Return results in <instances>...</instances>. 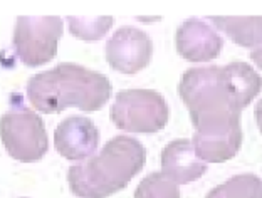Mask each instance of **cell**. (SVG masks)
<instances>
[{"label":"cell","mask_w":262,"mask_h":198,"mask_svg":"<svg viewBox=\"0 0 262 198\" xmlns=\"http://www.w3.org/2000/svg\"><path fill=\"white\" fill-rule=\"evenodd\" d=\"M108 61L113 68L123 73H136L148 62L151 44L143 32L123 27L108 44Z\"/></svg>","instance_id":"cell-7"},{"label":"cell","mask_w":262,"mask_h":198,"mask_svg":"<svg viewBox=\"0 0 262 198\" xmlns=\"http://www.w3.org/2000/svg\"><path fill=\"white\" fill-rule=\"evenodd\" d=\"M110 91L104 76L74 64H61L34 76L27 86L31 103L42 113H59L69 106L96 111L106 103Z\"/></svg>","instance_id":"cell-1"},{"label":"cell","mask_w":262,"mask_h":198,"mask_svg":"<svg viewBox=\"0 0 262 198\" xmlns=\"http://www.w3.org/2000/svg\"><path fill=\"white\" fill-rule=\"evenodd\" d=\"M195 153L207 161L232 158L241 148V111H212L192 115Z\"/></svg>","instance_id":"cell-3"},{"label":"cell","mask_w":262,"mask_h":198,"mask_svg":"<svg viewBox=\"0 0 262 198\" xmlns=\"http://www.w3.org/2000/svg\"><path fill=\"white\" fill-rule=\"evenodd\" d=\"M136 198H180V193L171 180L153 173L140 185Z\"/></svg>","instance_id":"cell-13"},{"label":"cell","mask_w":262,"mask_h":198,"mask_svg":"<svg viewBox=\"0 0 262 198\" xmlns=\"http://www.w3.org/2000/svg\"><path fill=\"white\" fill-rule=\"evenodd\" d=\"M255 118H257L259 128H260V131H262V101L257 104V107H255Z\"/></svg>","instance_id":"cell-16"},{"label":"cell","mask_w":262,"mask_h":198,"mask_svg":"<svg viewBox=\"0 0 262 198\" xmlns=\"http://www.w3.org/2000/svg\"><path fill=\"white\" fill-rule=\"evenodd\" d=\"M98 129L86 118H68L56 129V148L64 158L81 160L94 153L98 146Z\"/></svg>","instance_id":"cell-8"},{"label":"cell","mask_w":262,"mask_h":198,"mask_svg":"<svg viewBox=\"0 0 262 198\" xmlns=\"http://www.w3.org/2000/svg\"><path fill=\"white\" fill-rule=\"evenodd\" d=\"M207 198H262V182L254 175L234 177L210 191Z\"/></svg>","instance_id":"cell-12"},{"label":"cell","mask_w":262,"mask_h":198,"mask_svg":"<svg viewBox=\"0 0 262 198\" xmlns=\"http://www.w3.org/2000/svg\"><path fill=\"white\" fill-rule=\"evenodd\" d=\"M177 47L188 61H208L219 56L222 39L205 22L192 19L178 29Z\"/></svg>","instance_id":"cell-9"},{"label":"cell","mask_w":262,"mask_h":198,"mask_svg":"<svg viewBox=\"0 0 262 198\" xmlns=\"http://www.w3.org/2000/svg\"><path fill=\"white\" fill-rule=\"evenodd\" d=\"M145 161V151L138 141L116 138L98 157L69 170L73 193L82 198H104L121 190L138 173Z\"/></svg>","instance_id":"cell-2"},{"label":"cell","mask_w":262,"mask_h":198,"mask_svg":"<svg viewBox=\"0 0 262 198\" xmlns=\"http://www.w3.org/2000/svg\"><path fill=\"white\" fill-rule=\"evenodd\" d=\"M0 136L17 160L34 161L47 151V136L40 118L27 107H14L0 119Z\"/></svg>","instance_id":"cell-4"},{"label":"cell","mask_w":262,"mask_h":198,"mask_svg":"<svg viewBox=\"0 0 262 198\" xmlns=\"http://www.w3.org/2000/svg\"><path fill=\"white\" fill-rule=\"evenodd\" d=\"M252 59H254V62L259 65V68L262 69V46H259L257 49H254L252 51V56H251Z\"/></svg>","instance_id":"cell-15"},{"label":"cell","mask_w":262,"mask_h":198,"mask_svg":"<svg viewBox=\"0 0 262 198\" xmlns=\"http://www.w3.org/2000/svg\"><path fill=\"white\" fill-rule=\"evenodd\" d=\"M207 165L200 161L195 148L188 140L170 143L163 151V171L168 180L177 183H188L204 175Z\"/></svg>","instance_id":"cell-10"},{"label":"cell","mask_w":262,"mask_h":198,"mask_svg":"<svg viewBox=\"0 0 262 198\" xmlns=\"http://www.w3.org/2000/svg\"><path fill=\"white\" fill-rule=\"evenodd\" d=\"M229 37L241 46H255L262 42V17L254 19H212Z\"/></svg>","instance_id":"cell-11"},{"label":"cell","mask_w":262,"mask_h":198,"mask_svg":"<svg viewBox=\"0 0 262 198\" xmlns=\"http://www.w3.org/2000/svg\"><path fill=\"white\" fill-rule=\"evenodd\" d=\"M116 126L135 131H157L166 123V104L153 91H124L118 94L113 107Z\"/></svg>","instance_id":"cell-6"},{"label":"cell","mask_w":262,"mask_h":198,"mask_svg":"<svg viewBox=\"0 0 262 198\" xmlns=\"http://www.w3.org/2000/svg\"><path fill=\"white\" fill-rule=\"evenodd\" d=\"M62 22L57 17H20L17 20L14 46L27 65H39L56 56Z\"/></svg>","instance_id":"cell-5"},{"label":"cell","mask_w":262,"mask_h":198,"mask_svg":"<svg viewBox=\"0 0 262 198\" xmlns=\"http://www.w3.org/2000/svg\"><path fill=\"white\" fill-rule=\"evenodd\" d=\"M69 26H71V32L77 37L86 39V40H94L99 39L108 27L111 26L113 19H94V20H86V19H73L69 17L68 19Z\"/></svg>","instance_id":"cell-14"}]
</instances>
